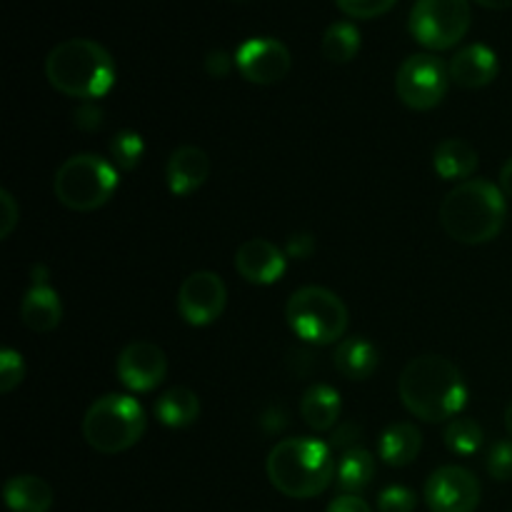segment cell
I'll return each instance as SVG.
<instances>
[{"mask_svg":"<svg viewBox=\"0 0 512 512\" xmlns=\"http://www.w3.org/2000/svg\"><path fill=\"white\" fill-rule=\"evenodd\" d=\"M398 393L405 410L423 423L455 420L468 403V385L455 363L440 355H420L400 373Z\"/></svg>","mask_w":512,"mask_h":512,"instance_id":"1","label":"cell"},{"mask_svg":"<svg viewBox=\"0 0 512 512\" xmlns=\"http://www.w3.org/2000/svg\"><path fill=\"white\" fill-rule=\"evenodd\" d=\"M508 218V198L500 185L485 178L458 183L440 203V225L453 240L465 245L490 243Z\"/></svg>","mask_w":512,"mask_h":512,"instance_id":"2","label":"cell"},{"mask_svg":"<svg viewBox=\"0 0 512 512\" xmlns=\"http://www.w3.org/2000/svg\"><path fill=\"white\" fill-rule=\"evenodd\" d=\"M45 75L58 93L90 103L113 88L115 60L95 40L70 38L50 50L45 58Z\"/></svg>","mask_w":512,"mask_h":512,"instance_id":"3","label":"cell"},{"mask_svg":"<svg viewBox=\"0 0 512 512\" xmlns=\"http://www.w3.org/2000/svg\"><path fill=\"white\" fill-rule=\"evenodd\" d=\"M333 453L313 438L280 440L265 460V470L278 493L293 500L318 498L335 478Z\"/></svg>","mask_w":512,"mask_h":512,"instance_id":"4","label":"cell"},{"mask_svg":"<svg viewBox=\"0 0 512 512\" xmlns=\"http://www.w3.org/2000/svg\"><path fill=\"white\" fill-rule=\"evenodd\" d=\"M145 433V410L133 395L110 393L95 400L83 418V438L103 455L133 448Z\"/></svg>","mask_w":512,"mask_h":512,"instance_id":"5","label":"cell"},{"mask_svg":"<svg viewBox=\"0 0 512 512\" xmlns=\"http://www.w3.org/2000/svg\"><path fill=\"white\" fill-rule=\"evenodd\" d=\"M118 168L93 153H80L65 160L53 180L55 198L75 213L98 210L118 190Z\"/></svg>","mask_w":512,"mask_h":512,"instance_id":"6","label":"cell"},{"mask_svg":"<svg viewBox=\"0 0 512 512\" xmlns=\"http://www.w3.org/2000/svg\"><path fill=\"white\" fill-rule=\"evenodd\" d=\"M285 320L300 340L313 345H330L348 330V308L328 288L308 285L290 295Z\"/></svg>","mask_w":512,"mask_h":512,"instance_id":"7","label":"cell"},{"mask_svg":"<svg viewBox=\"0 0 512 512\" xmlns=\"http://www.w3.org/2000/svg\"><path fill=\"white\" fill-rule=\"evenodd\" d=\"M470 20L468 0H415L408 28L423 48L450 50L468 35Z\"/></svg>","mask_w":512,"mask_h":512,"instance_id":"8","label":"cell"},{"mask_svg":"<svg viewBox=\"0 0 512 512\" xmlns=\"http://www.w3.org/2000/svg\"><path fill=\"white\" fill-rule=\"evenodd\" d=\"M450 88V70L438 55L415 53L395 75V93L410 110H433L445 100Z\"/></svg>","mask_w":512,"mask_h":512,"instance_id":"9","label":"cell"},{"mask_svg":"<svg viewBox=\"0 0 512 512\" xmlns=\"http://www.w3.org/2000/svg\"><path fill=\"white\" fill-rule=\"evenodd\" d=\"M480 480L460 465H443L428 478L423 490L430 512H475L480 505Z\"/></svg>","mask_w":512,"mask_h":512,"instance_id":"10","label":"cell"},{"mask_svg":"<svg viewBox=\"0 0 512 512\" xmlns=\"http://www.w3.org/2000/svg\"><path fill=\"white\" fill-rule=\"evenodd\" d=\"M228 305V288L223 278L210 270L188 275L178 290V313L193 328L213 325Z\"/></svg>","mask_w":512,"mask_h":512,"instance_id":"11","label":"cell"},{"mask_svg":"<svg viewBox=\"0 0 512 512\" xmlns=\"http://www.w3.org/2000/svg\"><path fill=\"white\" fill-rule=\"evenodd\" d=\"M235 68L248 83L275 85L290 73L293 58L288 45L275 38H250L235 53Z\"/></svg>","mask_w":512,"mask_h":512,"instance_id":"12","label":"cell"},{"mask_svg":"<svg viewBox=\"0 0 512 512\" xmlns=\"http://www.w3.org/2000/svg\"><path fill=\"white\" fill-rule=\"evenodd\" d=\"M115 373L130 393H150L168 375V358H165L160 345L148 343V340H135L120 350Z\"/></svg>","mask_w":512,"mask_h":512,"instance_id":"13","label":"cell"},{"mask_svg":"<svg viewBox=\"0 0 512 512\" xmlns=\"http://www.w3.org/2000/svg\"><path fill=\"white\" fill-rule=\"evenodd\" d=\"M288 268V255L265 238H250L235 253V270L253 285L278 283Z\"/></svg>","mask_w":512,"mask_h":512,"instance_id":"14","label":"cell"},{"mask_svg":"<svg viewBox=\"0 0 512 512\" xmlns=\"http://www.w3.org/2000/svg\"><path fill=\"white\" fill-rule=\"evenodd\" d=\"M20 320L33 333H50L63 320V303L45 278L43 265L33 268V285L20 303Z\"/></svg>","mask_w":512,"mask_h":512,"instance_id":"15","label":"cell"},{"mask_svg":"<svg viewBox=\"0 0 512 512\" xmlns=\"http://www.w3.org/2000/svg\"><path fill=\"white\" fill-rule=\"evenodd\" d=\"M450 80L465 90H480L498 78V55L483 43H473L460 48L448 65Z\"/></svg>","mask_w":512,"mask_h":512,"instance_id":"16","label":"cell"},{"mask_svg":"<svg viewBox=\"0 0 512 512\" xmlns=\"http://www.w3.org/2000/svg\"><path fill=\"white\" fill-rule=\"evenodd\" d=\"M210 175V158L205 150L195 145H180L170 153L168 165H165V183L175 198L193 195L195 190L203 188Z\"/></svg>","mask_w":512,"mask_h":512,"instance_id":"17","label":"cell"},{"mask_svg":"<svg viewBox=\"0 0 512 512\" xmlns=\"http://www.w3.org/2000/svg\"><path fill=\"white\" fill-rule=\"evenodd\" d=\"M478 150L463 138H448L443 143H438L433 153V168L435 173L443 180H465L473 178V173L478 170Z\"/></svg>","mask_w":512,"mask_h":512,"instance_id":"18","label":"cell"},{"mask_svg":"<svg viewBox=\"0 0 512 512\" xmlns=\"http://www.w3.org/2000/svg\"><path fill=\"white\" fill-rule=\"evenodd\" d=\"M10 512H48L53 508V488L38 475H15L3 488Z\"/></svg>","mask_w":512,"mask_h":512,"instance_id":"19","label":"cell"},{"mask_svg":"<svg viewBox=\"0 0 512 512\" xmlns=\"http://www.w3.org/2000/svg\"><path fill=\"white\" fill-rule=\"evenodd\" d=\"M423 448V435L413 423H393L380 435V460L390 468H405L413 463Z\"/></svg>","mask_w":512,"mask_h":512,"instance_id":"20","label":"cell"},{"mask_svg":"<svg viewBox=\"0 0 512 512\" xmlns=\"http://www.w3.org/2000/svg\"><path fill=\"white\" fill-rule=\"evenodd\" d=\"M340 410H343L340 393L325 383L310 385L305 390L303 400H300V415H303V420L313 430H320V433L335 428V423L340 420Z\"/></svg>","mask_w":512,"mask_h":512,"instance_id":"21","label":"cell"},{"mask_svg":"<svg viewBox=\"0 0 512 512\" xmlns=\"http://www.w3.org/2000/svg\"><path fill=\"white\" fill-rule=\"evenodd\" d=\"M380 363L378 348L368 338H345L335 350V368L348 380H368Z\"/></svg>","mask_w":512,"mask_h":512,"instance_id":"22","label":"cell"},{"mask_svg":"<svg viewBox=\"0 0 512 512\" xmlns=\"http://www.w3.org/2000/svg\"><path fill=\"white\" fill-rule=\"evenodd\" d=\"M155 418L165 428H188L200 418V398L190 388H170L155 400Z\"/></svg>","mask_w":512,"mask_h":512,"instance_id":"23","label":"cell"},{"mask_svg":"<svg viewBox=\"0 0 512 512\" xmlns=\"http://www.w3.org/2000/svg\"><path fill=\"white\" fill-rule=\"evenodd\" d=\"M375 478V458L365 448H350L340 455V463L335 468V480L340 490L348 495H358L373 483Z\"/></svg>","mask_w":512,"mask_h":512,"instance_id":"24","label":"cell"},{"mask_svg":"<svg viewBox=\"0 0 512 512\" xmlns=\"http://www.w3.org/2000/svg\"><path fill=\"white\" fill-rule=\"evenodd\" d=\"M360 43H363L360 30L353 23H348V20H338V23H333L323 33L320 50H323V55L330 63H350L358 55Z\"/></svg>","mask_w":512,"mask_h":512,"instance_id":"25","label":"cell"},{"mask_svg":"<svg viewBox=\"0 0 512 512\" xmlns=\"http://www.w3.org/2000/svg\"><path fill=\"white\" fill-rule=\"evenodd\" d=\"M445 445L455 455H475L483 448V428L473 418H455L445 428Z\"/></svg>","mask_w":512,"mask_h":512,"instance_id":"26","label":"cell"},{"mask_svg":"<svg viewBox=\"0 0 512 512\" xmlns=\"http://www.w3.org/2000/svg\"><path fill=\"white\" fill-rule=\"evenodd\" d=\"M145 155V143L143 135L135 133V130H120L113 140H110V158L113 165L123 173H133L140 165Z\"/></svg>","mask_w":512,"mask_h":512,"instance_id":"27","label":"cell"},{"mask_svg":"<svg viewBox=\"0 0 512 512\" xmlns=\"http://www.w3.org/2000/svg\"><path fill=\"white\" fill-rule=\"evenodd\" d=\"M25 378L23 355L13 348L0 350V393H13Z\"/></svg>","mask_w":512,"mask_h":512,"instance_id":"28","label":"cell"},{"mask_svg":"<svg viewBox=\"0 0 512 512\" xmlns=\"http://www.w3.org/2000/svg\"><path fill=\"white\" fill-rule=\"evenodd\" d=\"M398 0H335L340 10L350 18H358V20H373L378 15H385L388 10L395 8Z\"/></svg>","mask_w":512,"mask_h":512,"instance_id":"29","label":"cell"},{"mask_svg":"<svg viewBox=\"0 0 512 512\" xmlns=\"http://www.w3.org/2000/svg\"><path fill=\"white\" fill-rule=\"evenodd\" d=\"M418 495L405 485H388L378 498L380 512H415Z\"/></svg>","mask_w":512,"mask_h":512,"instance_id":"30","label":"cell"},{"mask_svg":"<svg viewBox=\"0 0 512 512\" xmlns=\"http://www.w3.org/2000/svg\"><path fill=\"white\" fill-rule=\"evenodd\" d=\"M488 473L493 480H512V440H498L488 453Z\"/></svg>","mask_w":512,"mask_h":512,"instance_id":"31","label":"cell"},{"mask_svg":"<svg viewBox=\"0 0 512 512\" xmlns=\"http://www.w3.org/2000/svg\"><path fill=\"white\" fill-rule=\"evenodd\" d=\"M73 123L75 128L85 130V133H95V130L103 125V110H100L93 100H90V103H83L80 108H75Z\"/></svg>","mask_w":512,"mask_h":512,"instance_id":"32","label":"cell"},{"mask_svg":"<svg viewBox=\"0 0 512 512\" xmlns=\"http://www.w3.org/2000/svg\"><path fill=\"white\" fill-rule=\"evenodd\" d=\"M0 208H3V220H0V238H10L20 218V208L8 190H0Z\"/></svg>","mask_w":512,"mask_h":512,"instance_id":"33","label":"cell"},{"mask_svg":"<svg viewBox=\"0 0 512 512\" xmlns=\"http://www.w3.org/2000/svg\"><path fill=\"white\" fill-rule=\"evenodd\" d=\"M205 73L210 75V78H228L230 70H233L235 60L230 58L225 50H210L208 55H205Z\"/></svg>","mask_w":512,"mask_h":512,"instance_id":"34","label":"cell"},{"mask_svg":"<svg viewBox=\"0 0 512 512\" xmlns=\"http://www.w3.org/2000/svg\"><path fill=\"white\" fill-rule=\"evenodd\" d=\"M315 253V240L310 233H295L290 235L285 243V255L295 260H308Z\"/></svg>","mask_w":512,"mask_h":512,"instance_id":"35","label":"cell"},{"mask_svg":"<svg viewBox=\"0 0 512 512\" xmlns=\"http://www.w3.org/2000/svg\"><path fill=\"white\" fill-rule=\"evenodd\" d=\"M360 435H363V430L355 423H340V428L333 433V445L335 448H343V453L350 448H360V445H355Z\"/></svg>","mask_w":512,"mask_h":512,"instance_id":"36","label":"cell"},{"mask_svg":"<svg viewBox=\"0 0 512 512\" xmlns=\"http://www.w3.org/2000/svg\"><path fill=\"white\" fill-rule=\"evenodd\" d=\"M328 512H373L370 510V505L365 503L360 495H338V498L333 500V503L328 505Z\"/></svg>","mask_w":512,"mask_h":512,"instance_id":"37","label":"cell"},{"mask_svg":"<svg viewBox=\"0 0 512 512\" xmlns=\"http://www.w3.org/2000/svg\"><path fill=\"white\" fill-rule=\"evenodd\" d=\"M500 190L505 193V198L512 200V158L500 168Z\"/></svg>","mask_w":512,"mask_h":512,"instance_id":"38","label":"cell"},{"mask_svg":"<svg viewBox=\"0 0 512 512\" xmlns=\"http://www.w3.org/2000/svg\"><path fill=\"white\" fill-rule=\"evenodd\" d=\"M475 3H480L483 8H488V10H508V8H512V0H475Z\"/></svg>","mask_w":512,"mask_h":512,"instance_id":"39","label":"cell"},{"mask_svg":"<svg viewBox=\"0 0 512 512\" xmlns=\"http://www.w3.org/2000/svg\"><path fill=\"white\" fill-rule=\"evenodd\" d=\"M505 428H508V433H510V438H512V400H510L508 408H505Z\"/></svg>","mask_w":512,"mask_h":512,"instance_id":"40","label":"cell"}]
</instances>
